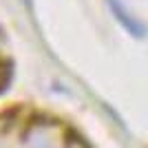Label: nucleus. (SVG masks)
<instances>
[{
	"label": "nucleus",
	"instance_id": "obj_1",
	"mask_svg": "<svg viewBox=\"0 0 148 148\" xmlns=\"http://www.w3.org/2000/svg\"><path fill=\"white\" fill-rule=\"evenodd\" d=\"M108 7H111V11H113V16H115V20H117L119 25L128 31L130 36L144 38V36L148 33L146 25H144L142 20H137L135 16H133V13H130L128 9L122 5V0H108Z\"/></svg>",
	"mask_w": 148,
	"mask_h": 148
}]
</instances>
